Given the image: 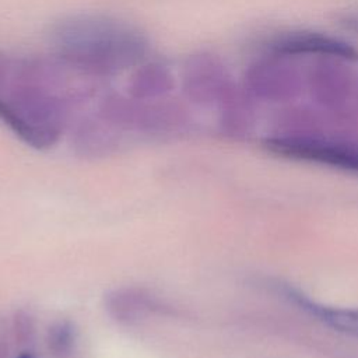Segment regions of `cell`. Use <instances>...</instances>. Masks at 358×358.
Listing matches in <instances>:
<instances>
[{"label": "cell", "mask_w": 358, "mask_h": 358, "mask_svg": "<svg viewBox=\"0 0 358 358\" xmlns=\"http://www.w3.org/2000/svg\"><path fill=\"white\" fill-rule=\"evenodd\" d=\"M20 358H32V357L31 355H21Z\"/></svg>", "instance_id": "cell-7"}, {"label": "cell", "mask_w": 358, "mask_h": 358, "mask_svg": "<svg viewBox=\"0 0 358 358\" xmlns=\"http://www.w3.org/2000/svg\"><path fill=\"white\" fill-rule=\"evenodd\" d=\"M270 49L277 55H322L357 60L358 52L350 43L317 32H292L275 38Z\"/></svg>", "instance_id": "cell-3"}, {"label": "cell", "mask_w": 358, "mask_h": 358, "mask_svg": "<svg viewBox=\"0 0 358 358\" xmlns=\"http://www.w3.org/2000/svg\"><path fill=\"white\" fill-rule=\"evenodd\" d=\"M73 343H74V337H73L71 327L64 323L56 324L49 331V341H48L49 350H52V354L59 358H63L70 354Z\"/></svg>", "instance_id": "cell-6"}, {"label": "cell", "mask_w": 358, "mask_h": 358, "mask_svg": "<svg viewBox=\"0 0 358 358\" xmlns=\"http://www.w3.org/2000/svg\"><path fill=\"white\" fill-rule=\"evenodd\" d=\"M175 87V77L168 66L151 62L138 66L133 73L127 92L134 99L152 101L158 96H164Z\"/></svg>", "instance_id": "cell-4"}, {"label": "cell", "mask_w": 358, "mask_h": 358, "mask_svg": "<svg viewBox=\"0 0 358 358\" xmlns=\"http://www.w3.org/2000/svg\"><path fill=\"white\" fill-rule=\"evenodd\" d=\"M266 147L278 155L358 171V147L312 137L268 138Z\"/></svg>", "instance_id": "cell-2"}, {"label": "cell", "mask_w": 358, "mask_h": 358, "mask_svg": "<svg viewBox=\"0 0 358 358\" xmlns=\"http://www.w3.org/2000/svg\"><path fill=\"white\" fill-rule=\"evenodd\" d=\"M55 56L90 77H108L138 66L150 50L136 25L105 14H74L50 31Z\"/></svg>", "instance_id": "cell-1"}, {"label": "cell", "mask_w": 358, "mask_h": 358, "mask_svg": "<svg viewBox=\"0 0 358 358\" xmlns=\"http://www.w3.org/2000/svg\"><path fill=\"white\" fill-rule=\"evenodd\" d=\"M291 298L326 326L337 331L358 337V308L322 306L305 299L299 294H291Z\"/></svg>", "instance_id": "cell-5"}]
</instances>
